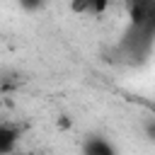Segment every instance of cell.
<instances>
[{
	"label": "cell",
	"instance_id": "cell-3",
	"mask_svg": "<svg viewBox=\"0 0 155 155\" xmlns=\"http://www.w3.org/2000/svg\"><path fill=\"white\" fill-rule=\"evenodd\" d=\"M0 109H2V99H0Z\"/></svg>",
	"mask_w": 155,
	"mask_h": 155
},
{
	"label": "cell",
	"instance_id": "cell-2",
	"mask_svg": "<svg viewBox=\"0 0 155 155\" xmlns=\"http://www.w3.org/2000/svg\"><path fill=\"white\" fill-rule=\"evenodd\" d=\"M17 140H19V131L15 126L0 124V155H10L17 148Z\"/></svg>",
	"mask_w": 155,
	"mask_h": 155
},
{
	"label": "cell",
	"instance_id": "cell-1",
	"mask_svg": "<svg viewBox=\"0 0 155 155\" xmlns=\"http://www.w3.org/2000/svg\"><path fill=\"white\" fill-rule=\"evenodd\" d=\"M82 155H119V153L104 136H87L82 140Z\"/></svg>",
	"mask_w": 155,
	"mask_h": 155
}]
</instances>
